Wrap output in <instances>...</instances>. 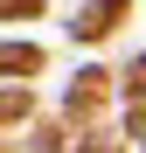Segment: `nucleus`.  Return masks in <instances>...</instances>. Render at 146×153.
<instances>
[{
  "label": "nucleus",
  "instance_id": "f257e3e1",
  "mask_svg": "<svg viewBox=\"0 0 146 153\" xmlns=\"http://www.w3.org/2000/svg\"><path fill=\"white\" fill-rule=\"evenodd\" d=\"M35 7V0H0V14H28Z\"/></svg>",
  "mask_w": 146,
  "mask_h": 153
}]
</instances>
